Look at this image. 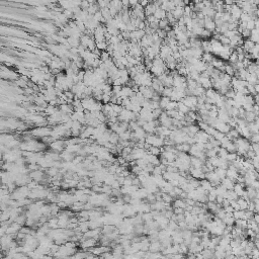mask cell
I'll return each instance as SVG.
<instances>
[{"mask_svg": "<svg viewBox=\"0 0 259 259\" xmlns=\"http://www.w3.org/2000/svg\"><path fill=\"white\" fill-rule=\"evenodd\" d=\"M181 102H182L184 105H186L187 107L189 108V109H192V108L196 107V104H197V97H195V96H192V95H187L185 96L184 98H183L182 100H181Z\"/></svg>", "mask_w": 259, "mask_h": 259, "instance_id": "cell-1", "label": "cell"}, {"mask_svg": "<svg viewBox=\"0 0 259 259\" xmlns=\"http://www.w3.org/2000/svg\"><path fill=\"white\" fill-rule=\"evenodd\" d=\"M145 31H141V29H136V31L130 33V41L132 43H139L142 39V37L145 35Z\"/></svg>", "mask_w": 259, "mask_h": 259, "instance_id": "cell-2", "label": "cell"}, {"mask_svg": "<svg viewBox=\"0 0 259 259\" xmlns=\"http://www.w3.org/2000/svg\"><path fill=\"white\" fill-rule=\"evenodd\" d=\"M189 175H190L192 178L197 179V180H203L205 178V173L203 172L201 168H192L190 167L189 168V171H188Z\"/></svg>", "mask_w": 259, "mask_h": 259, "instance_id": "cell-3", "label": "cell"}, {"mask_svg": "<svg viewBox=\"0 0 259 259\" xmlns=\"http://www.w3.org/2000/svg\"><path fill=\"white\" fill-rule=\"evenodd\" d=\"M193 138H194V140H195V143L205 144V143H207V141H209V136L207 135L205 132H203V131H201V130H199V131L196 133V135H195Z\"/></svg>", "mask_w": 259, "mask_h": 259, "instance_id": "cell-4", "label": "cell"}, {"mask_svg": "<svg viewBox=\"0 0 259 259\" xmlns=\"http://www.w3.org/2000/svg\"><path fill=\"white\" fill-rule=\"evenodd\" d=\"M163 247L161 245V242L159 240L151 241L149 245V252L151 253H156V252H161L163 250Z\"/></svg>", "mask_w": 259, "mask_h": 259, "instance_id": "cell-5", "label": "cell"}, {"mask_svg": "<svg viewBox=\"0 0 259 259\" xmlns=\"http://www.w3.org/2000/svg\"><path fill=\"white\" fill-rule=\"evenodd\" d=\"M203 20H205V27H203V29L213 33L215 31V24L213 19L211 18V17H205Z\"/></svg>", "mask_w": 259, "mask_h": 259, "instance_id": "cell-6", "label": "cell"}, {"mask_svg": "<svg viewBox=\"0 0 259 259\" xmlns=\"http://www.w3.org/2000/svg\"><path fill=\"white\" fill-rule=\"evenodd\" d=\"M242 9L240 8L239 6H237L236 3H234V4L231 6V9H230V14H231V17H233V18L237 19V20H239V18H240L241 14H242Z\"/></svg>", "mask_w": 259, "mask_h": 259, "instance_id": "cell-7", "label": "cell"}, {"mask_svg": "<svg viewBox=\"0 0 259 259\" xmlns=\"http://www.w3.org/2000/svg\"><path fill=\"white\" fill-rule=\"evenodd\" d=\"M66 147L64 141H61V140H57V141H54L53 143H51V148H52L54 151L59 152L62 151L64 148Z\"/></svg>", "mask_w": 259, "mask_h": 259, "instance_id": "cell-8", "label": "cell"}, {"mask_svg": "<svg viewBox=\"0 0 259 259\" xmlns=\"http://www.w3.org/2000/svg\"><path fill=\"white\" fill-rule=\"evenodd\" d=\"M33 134L37 137H46L51 134V131L48 128H39L33 132Z\"/></svg>", "mask_w": 259, "mask_h": 259, "instance_id": "cell-9", "label": "cell"}, {"mask_svg": "<svg viewBox=\"0 0 259 259\" xmlns=\"http://www.w3.org/2000/svg\"><path fill=\"white\" fill-rule=\"evenodd\" d=\"M158 7L154 4L153 2H149L147 6L144 8V13H145V16H149V15H153L154 12L156 11Z\"/></svg>", "mask_w": 259, "mask_h": 259, "instance_id": "cell-10", "label": "cell"}, {"mask_svg": "<svg viewBox=\"0 0 259 259\" xmlns=\"http://www.w3.org/2000/svg\"><path fill=\"white\" fill-rule=\"evenodd\" d=\"M234 184H235L234 181L231 180V179H229V178H227V177L221 180V185H222V186L224 187L226 190H233Z\"/></svg>", "mask_w": 259, "mask_h": 259, "instance_id": "cell-11", "label": "cell"}, {"mask_svg": "<svg viewBox=\"0 0 259 259\" xmlns=\"http://www.w3.org/2000/svg\"><path fill=\"white\" fill-rule=\"evenodd\" d=\"M145 159L148 161V163L151 164V165H153V166H158L160 164L159 158H158L157 156L152 155V154L147 153V155L145 156Z\"/></svg>", "mask_w": 259, "mask_h": 259, "instance_id": "cell-12", "label": "cell"}, {"mask_svg": "<svg viewBox=\"0 0 259 259\" xmlns=\"http://www.w3.org/2000/svg\"><path fill=\"white\" fill-rule=\"evenodd\" d=\"M255 46V44L253 43L252 41H250L249 39H246L244 41H243V45H242V48L243 50H244L245 53H247V54H249V53L251 52V50L253 49V47Z\"/></svg>", "mask_w": 259, "mask_h": 259, "instance_id": "cell-13", "label": "cell"}, {"mask_svg": "<svg viewBox=\"0 0 259 259\" xmlns=\"http://www.w3.org/2000/svg\"><path fill=\"white\" fill-rule=\"evenodd\" d=\"M183 8H184V7H175V8L171 11V14L173 15V17H174L176 20H178V19L181 18V17H183V15H184Z\"/></svg>", "mask_w": 259, "mask_h": 259, "instance_id": "cell-14", "label": "cell"}, {"mask_svg": "<svg viewBox=\"0 0 259 259\" xmlns=\"http://www.w3.org/2000/svg\"><path fill=\"white\" fill-rule=\"evenodd\" d=\"M161 7L163 10H165L166 12H171L173 9L175 8L174 4H173V2L172 1H162V4H161Z\"/></svg>", "mask_w": 259, "mask_h": 259, "instance_id": "cell-15", "label": "cell"}, {"mask_svg": "<svg viewBox=\"0 0 259 259\" xmlns=\"http://www.w3.org/2000/svg\"><path fill=\"white\" fill-rule=\"evenodd\" d=\"M154 16H155V18L157 19L158 21L159 20H162V19H165L166 18V15H167V12H166L165 10H163V9L161 8V7H159V8L156 9V11L154 12Z\"/></svg>", "mask_w": 259, "mask_h": 259, "instance_id": "cell-16", "label": "cell"}, {"mask_svg": "<svg viewBox=\"0 0 259 259\" xmlns=\"http://www.w3.org/2000/svg\"><path fill=\"white\" fill-rule=\"evenodd\" d=\"M199 185H201V188H203V190L207 191V192H209V191H211V189L213 188V186L211 185V183L209 182V180H207V179H203V180H199Z\"/></svg>", "mask_w": 259, "mask_h": 259, "instance_id": "cell-17", "label": "cell"}, {"mask_svg": "<svg viewBox=\"0 0 259 259\" xmlns=\"http://www.w3.org/2000/svg\"><path fill=\"white\" fill-rule=\"evenodd\" d=\"M205 165V162H203L201 159L196 157H191L190 158V166L192 168H201Z\"/></svg>", "mask_w": 259, "mask_h": 259, "instance_id": "cell-18", "label": "cell"}, {"mask_svg": "<svg viewBox=\"0 0 259 259\" xmlns=\"http://www.w3.org/2000/svg\"><path fill=\"white\" fill-rule=\"evenodd\" d=\"M177 111L180 112V114H184V116H186L187 114H188L189 111H190V109H189L188 107H187L186 105H184V104L182 103L181 101H178L177 102V107H176Z\"/></svg>", "mask_w": 259, "mask_h": 259, "instance_id": "cell-19", "label": "cell"}, {"mask_svg": "<svg viewBox=\"0 0 259 259\" xmlns=\"http://www.w3.org/2000/svg\"><path fill=\"white\" fill-rule=\"evenodd\" d=\"M245 81H246L249 85L258 84V76H256V75H254V74H248L246 77V79H245Z\"/></svg>", "mask_w": 259, "mask_h": 259, "instance_id": "cell-20", "label": "cell"}, {"mask_svg": "<svg viewBox=\"0 0 259 259\" xmlns=\"http://www.w3.org/2000/svg\"><path fill=\"white\" fill-rule=\"evenodd\" d=\"M215 59V57L213 56V54H211V53H203V56H201V61L203 62H205V64L209 65L211 62H213V60Z\"/></svg>", "mask_w": 259, "mask_h": 259, "instance_id": "cell-21", "label": "cell"}, {"mask_svg": "<svg viewBox=\"0 0 259 259\" xmlns=\"http://www.w3.org/2000/svg\"><path fill=\"white\" fill-rule=\"evenodd\" d=\"M173 207H174V209H184L185 207H186V203H185L184 199L176 198V199H174V201H173Z\"/></svg>", "mask_w": 259, "mask_h": 259, "instance_id": "cell-22", "label": "cell"}, {"mask_svg": "<svg viewBox=\"0 0 259 259\" xmlns=\"http://www.w3.org/2000/svg\"><path fill=\"white\" fill-rule=\"evenodd\" d=\"M237 203H238V207H239V209L240 211H246L247 209V207H248V201H245L243 197H238V199H237Z\"/></svg>", "mask_w": 259, "mask_h": 259, "instance_id": "cell-23", "label": "cell"}, {"mask_svg": "<svg viewBox=\"0 0 259 259\" xmlns=\"http://www.w3.org/2000/svg\"><path fill=\"white\" fill-rule=\"evenodd\" d=\"M257 118H258V116H257L255 114H253L252 111H251V112H246V114H245V116H244V120H246L247 124H250V122H255Z\"/></svg>", "mask_w": 259, "mask_h": 259, "instance_id": "cell-24", "label": "cell"}, {"mask_svg": "<svg viewBox=\"0 0 259 259\" xmlns=\"http://www.w3.org/2000/svg\"><path fill=\"white\" fill-rule=\"evenodd\" d=\"M250 41H252L254 44H258V41H259V33H258V29H254L251 31L250 33V37H249Z\"/></svg>", "mask_w": 259, "mask_h": 259, "instance_id": "cell-25", "label": "cell"}, {"mask_svg": "<svg viewBox=\"0 0 259 259\" xmlns=\"http://www.w3.org/2000/svg\"><path fill=\"white\" fill-rule=\"evenodd\" d=\"M224 71H225V74L229 75V76H231V77H234L235 73H236V71H235V69H234V67H233V65H231V64L225 65V66H224Z\"/></svg>", "mask_w": 259, "mask_h": 259, "instance_id": "cell-26", "label": "cell"}, {"mask_svg": "<svg viewBox=\"0 0 259 259\" xmlns=\"http://www.w3.org/2000/svg\"><path fill=\"white\" fill-rule=\"evenodd\" d=\"M162 151H163V147H162V148H157V147H154V146H151V147L149 148V150H148L147 152L149 154H152V155L157 156V157H158V155H160Z\"/></svg>", "mask_w": 259, "mask_h": 259, "instance_id": "cell-27", "label": "cell"}, {"mask_svg": "<svg viewBox=\"0 0 259 259\" xmlns=\"http://www.w3.org/2000/svg\"><path fill=\"white\" fill-rule=\"evenodd\" d=\"M118 142H120V138H118V135L116 133H111L109 136V138H108V143L112 144V145H118Z\"/></svg>", "mask_w": 259, "mask_h": 259, "instance_id": "cell-28", "label": "cell"}, {"mask_svg": "<svg viewBox=\"0 0 259 259\" xmlns=\"http://www.w3.org/2000/svg\"><path fill=\"white\" fill-rule=\"evenodd\" d=\"M234 227L239 229H242V230H245L247 229V221L246 220H236L235 221Z\"/></svg>", "mask_w": 259, "mask_h": 259, "instance_id": "cell-29", "label": "cell"}, {"mask_svg": "<svg viewBox=\"0 0 259 259\" xmlns=\"http://www.w3.org/2000/svg\"><path fill=\"white\" fill-rule=\"evenodd\" d=\"M131 131H126L124 133H122L120 135H118L120 141H131Z\"/></svg>", "mask_w": 259, "mask_h": 259, "instance_id": "cell-30", "label": "cell"}, {"mask_svg": "<svg viewBox=\"0 0 259 259\" xmlns=\"http://www.w3.org/2000/svg\"><path fill=\"white\" fill-rule=\"evenodd\" d=\"M170 102V98L168 97H164V96H161L159 100V106L161 109H165V107L167 106V104Z\"/></svg>", "mask_w": 259, "mask_h": 259, "instance_id": "cell-31", "label": "cell"}, {"mask_svg": "<svg viewBox=\"0 0 259 259\" xmlns=\"http://www.w3.org/2000/svg\"><path fill=\"white\" fill-rule=\"evenodd\" d=\"M213 171H215V174L218 175V177L221 179V180L224 179V178H226V170L221 169V168H215Z\"/></svg>", "mask_w": 259, "mask_h": 259, "instance_id": "cell-32", "label": "cell"}, {"mask_svg": "<svg viewBox=\"0 0 259 259\" xmlns=\"http://www.w3.org/2000/svg\"><path fill=\"white\" fill-rule=\"evenodd\" d=\"M258 51H259V46L258 44H255V46L253 47V49L251 50V52L249 54L251 55L252 59H257L258 58Z\"/></svg>", "mask_w": 259, "mask_h": 259, "instance_id": "cell-33", "label": "cell"}, {"mask_svg": "<svg viewBox=\"0 0 259 259\" xmlns=\"http://www.w3.org/2000/svg\"><path fill=\"white\" fill-rule=\"evenodd\" d=\"M172 91H173V87H171V88L164 87L163 91H162V93H161V96L170 98V96H171V94H172Z\"/></svg>", "mask_w": 259, "mask_h": 259, "instance_id": "cell-34", "label": "cell"}, {"mask_svg": "<svg viewBox=\"0 0 259 259\" xmlns=\"http://www.w3.org/2000/svg\"><path fill=\"white\" fill-rule=\"evenodd\" d=\"M176 107H177V102L171 101V100H170V102L167 104V106H166L165 109H164V110H165V111H170V110L176 109Z\"/></svg>", "mask_w": 259, "mask_h": 259, "instance_id": "cell-35", "label": "cell"}, {"mask_svg": "<svg viewBox=\"0 0 259 259\" xmlns=\"http://www.w3.org/2000/svg\"><path fill=\"white\" fill-rule=\"evenodd\" d=\"M229 62H230V64L231 65H234L235 63L237 62V61H238V55H237V53L235 52H232V54L230 55V57H229Z\"/></svg>", "mask_w": 259, "mask_h": 259, "instance_id": "cell-36", "label": "cell"}, {"mask_svg": "<svg viewBox=\"0 0 259 259\" xmlns=\"http://www.w3.org/2000/svg\"><path fill=\"white\" fill-rule=\"evenodd\" d=\"M169 25V23H168L167 19H162V20H159V22H158V27H159V29H165L166 27Z\"/></svg>", "mask_w": 259, "mask_h": 259, "instance_id": "cell-37", "label": "cell"}, {"mask_svg": "<svg viewBox=\"0 0 259 259\" xmlns=\"http://www.w3.org/2000/svg\"><path fill=\"white\" fill-rule=\"evenodd\" d=\"M237 157H238V155H237L236 153H228V155H227V157H226V160L229 162V163H232L233 161H235V160L237 159Z\"/></svg>", "mask_w": 259, "mask_h": 259, "instance_id": "cell-38", "label": "cell"}, {"mask_svg": "<svg viewBox=\"0 0 259 259\" xmlns=\"http://www.w3.org/2000/svg\"><path fill=\"white\" fill-rule=\"evenodd\" d=\"M111 108H112V110H114V111L118 114V116L120 114V112H122V110L124 109L122 106L120 105V104H111Z\"/></svg>", "mask_w": 259, "mask_h": 259, "instance_id": "cell-39", "label": "cell"}, {"mask_svg": "<svg viewBox=\"0 0 259 259\" xmlns=\"http://www.w3.org/2000/svg\"><path fill=\"white\" fill-rule=\"evenodd\" d=\"M156 33H157V35L161 39H165L166 37H167V33H166L164 29H158L157 31H156Z\"/></svg>", "mask_w": 259, "mask_h": 259, "instance_id": "cell-40", "label": "cell"}, {"mask_svg": "<svg viewBox=\"0 0 259 259\" xmlns=\"http://www.w3.org/2000/svg\"><path fill=\"white\" fill-rule=\"evenodd\" d=\"M225 136H226V135H224V134H223V133H221V132H218V131H217V130H215V133L213 134V139H215V140H217V141L220 142L221 140H222L223 138L225 137Z\"/></svg>", "mask_w": 259, "mask_h": 259, "instance_id": "cell-41", "label": "cell"}, {"mask_svg": "<svg viewBox=\"0 0 259 259\" xmlns=\"http://www.w3.org/2000/svg\"><path fill=\"white\" fill-rule=\"evenodd\" d=\"M248 141L251 142V143H258V141H259L258 134H251V136H250V138H249Z\"/></svg>", "mask_w": 259, "mask_h": 259, "instance_id": "cell-42", "label": "cell"}, {"mask_svg": "<svg viewBox=\"0 0 259 259\" xmlns=\"http://www.w3.org/2000/svg\"><path fill=\"white\" fill-rule=\"evenodd\" d=\"M237 33H239L237 31H228L226 33H225L224 35H225V37H228L229 39H232V37H234L235 35H237Z\"/></svg>", "mask_w": 259, "mask_h": 259, "instance_id": "cell-43", "label": "cell"}, {"mask_svg": "<svg viewBox=\"0 0 259 259\" xmlns=\"http://www.w3.org/2000/svg\"><path fill=\"white\" fill-rule=\"evenodd\" d=\"M250 33H251V31H248V29H243L242 31H241V37H245V39H249V37H250Z\"/></svg>", "mask_w": 259, "mask_h": 259, "instance_id": "cell-44", "label": "cell"}, {"mask_svg": "<svg viewBox=\"0 0 259 259\" xmlns=\"http://www.w3.org/2000/svg\"><path fill=\"white\" fill-rule=\"evenodd\" d=\"M184 213V209H173V213L174 215H179V213Z\"/></svg>", "mask_w": 259, "mask_h": 259, "instance_id": "cell-45", "label": "cell"}, {"mask_svg": "<svg viewBox=\"0 0 259 259\" xmlns=\"http://www.w3.org/2000/svg\"><path fill=\"white\" fill-rule=\"evenodd\" d=\"M194 255H195V259H205L203 255H201V253H196Z\"/></svg>", "mask_w": 259, "mask_h": 259, "instance_id": "cell-46", "label": "cell"}]
</instances>
